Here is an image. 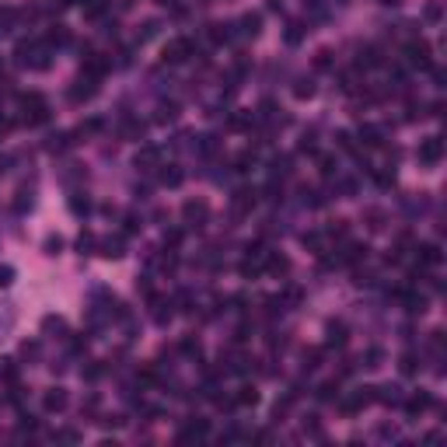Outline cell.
<instances>
[{"instance_id": "277c9868", "label": "cell", "mask_w": 447, "mask_h": 447, "mask_svg": "<svg viewBox=\"0 0 447 447\" xmlns=\"http://www.w3.org/2000/svg\"><path fill=\"white\" fill-rule=\"evenodd\" d=\"M409 63H412V67H430V46L423 39L409 42Z\"/></svg>"}, {"instance_id": "8fae6325", "label": "cell", "mask_w": 447, "mask_h": 447, "mask_svg": "<svg viewBox=\"0 0 447 447\" xmlns=\"http://www.w3.org/2000/svg\"><path fill=\"white\" fill-rule=\"evenodd\" d=\"M210 39H214V42H224V39H227V28H224V25H214V32H210Z\"/></svg>"}, {"instance_id": "9a60e30c", "label": "cell", "mask_w": 447, "mask_h": 447, "mask_svg": "<svg viewBox=\"0 0 447 447\" xmlns=\"http://www.w3.org/2000/svg\"><path fill=\"white\" fill-rule=\"evenodd\" d=\"M0 283H11V269H0Z\"/></svg>"}, {"instance_id": "7c38bea8", "label": "cell", "mask_w": 447, "mask_h": 447, "mask_svg": "<svg viewBox=\"0 0 447 447\" xmlns=\"http://www.w3.org/2000/svg\"><path fill=\"white\" fill-rule=\"evenodd\" d=\"M238 402H241V406H248V402H255V391H252V388H241V395H238Z\"/></svg>"}, {"instance_id": "8992f818", "label": "cell", "mask_w": 447, "mask_h": 447, "mask_svg": "<svg viewBox=\"0 0 447 447\" xmlns=\"http://www.w3.org/2000/svg\"><path fill=\"white\" fill-rule=\"evenodd\" d=\"M419 262H427V266L440 262V248H437V245H423V248H419Z\"/></svg>"}, {"instance_id": "30bf717a", "label": "cell", "mask_w": 447, "mask_h": 447, "mask_svg": "<svg viewBox=\"0 0 447 447\" xmlns=\"http://www.w3.org/2000/svg\"><path fill=\"white\" fill-rule=\"evenodd\" d=\"M412 370H416V356L406 353V356H402V374H412Z\"/></svg>"}, {"instance_id": "9c48e42d", "label": "cell", "mask_w": 447, "mask_h": 447, "mask_svg": "<svg viewBox=\"0 0 447 447\" xmlns=\"http://www.w3.org/2000/svg\"><path fill=\"white\" fill-rule=\"evenodd\" d=\"M318 395H322V398L329 402L332 395H339V385H335V381H329V385H322V391H318Z\"/></svg>"}, {"instance_id": "4fadbf2b", "label": "cell", "mask_w": 447, "mask_h": 447, "mask_svg": "<svg viewBox=\"0 0 447 447\" xmlns=\"http://www.w3.org/2000/svg\"><path fill=\"white\" fill-rule=\"evenodd\" d=\"M154 161H157V154H154V151H143V154L136 157V164H154Z\"/></svg>"}, {"instance_id": "5b68a950", "label": "cell", "mask_w": 447, "mask_h": 447, "mask_svg": "<svg viewBox=\"0 0 447 447\" xmlns=\"http://www.w3.org/2000/svg\"><path fill=\"white\" fill-rule=\"evenodd\" d=\"M430 406H433V398H430L427 391H419V395L409 398V412H423V409H430Z\"/></svg>"}, {"instance_id": "6da1fadb", "label": "cell", "mask_w": 447, "mask_h": 447, "mask_svg": "<svg viewBox=\"0 0 447 447\" xmlns=\"http://www.w3.org/2000/svg\"><path fill=\"white\" fill-rule=\"evenodd\" d=\"M440 157H444V140L440 136H430V140L419 143V161L423 164H437Z\"/></svg>"}, {"instance_id": "5bb4252c", "label": "cell", "mask_w": 447, "mask_h": 447, "mask_svg": "<svg viewBox=\"0 0 447 447\" xmlns=\"http://www.w3.org/2000/svg\"><path fill=\"white\" fill-rule=\"evenodd\" d=\"M427 18H440V4H430V7H427Z\"/></svg>"}, {"instance_id": "ba28073f", "label": "cell", "mask_w": 447, "mask_h": 447, "mask_svg": "<svg viewBox=\"0 0 447 447\" xmlns=\"http://www.w3.org/2000/svg\"><path fill=\"white\" fill-rule=\"evenodd\" d=\"M203 214H206L203 203H189V206H185V217H189V220H196V217H203Z\"/></svg>"}, {"instance_id": "7a4b0ae2", "label": "cell", "mask_w": 447, "mask_h": 447, "mask_svg": "<svg viewBox=\"0 0 447 447\" xmlns=\"http://www.w3.org/2000/svg\"><path fill=\"white\" fill-rule=\"evenodd\" d=\"M21 105H25V122H42L46 112H49L46 101H42L39 95H25V98H21Z\"/></svg>"}, {"instance_id": "3957f363", "label": "cell", "mask_w": 447, "mask_h": 447, "mask_svg": "<svg viewBox=\"0 0 447 447\" xmlns=\"http://www.w3.org/2000/svg\"><path fill=\"white\" fill-rule=\"evenodd\" d=\"M189 53H193V42L189 39H175L168 49H164V59H172V63H182V59H189Z\"/></svg>"}, {"instance_id": "52a82bcc", "label": "cell", "mask_w": 447, "mask_h": 447, "mask_svg": "<svg viewBox=\"0 0 447 447\" xmlns=\"http://www.w3.org/2000/svg\"><path fill=\"white\" fill-rule=\"evenodd\" d=\"M63 406H67V395H63V391H53V395L46 398V409H63Z\"/></svg>"}]
</instances>
